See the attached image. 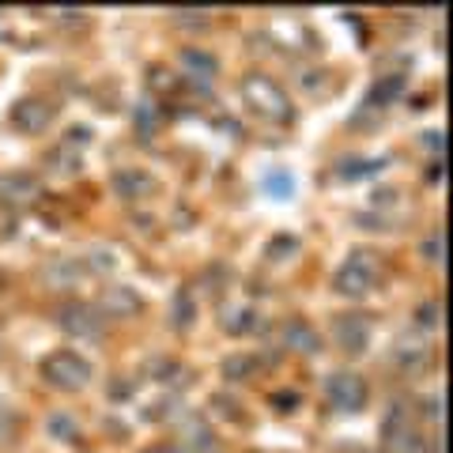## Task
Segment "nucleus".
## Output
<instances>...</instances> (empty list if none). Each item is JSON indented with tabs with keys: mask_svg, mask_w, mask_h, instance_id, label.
<instances>
[{
	"mask_svg": "<svg viewBox=\"0 0 453 453\" xmlns=\"http://www.w3.org/2000/svg\"><path fill=\"white\" fill-rule=\"evenodd\" d=\"M103 306L110 310V314H136V310H140V295L133 288H106Z\"/></svg>",
	"mask_w": 453,
	"mask_h": 453,
	"instance_id": "nucleus-7",
	"label": "nucleus"
},
{
	"mask_svg": "<svg viewBox=\"0 0 453 453\" xmlns=\"http://www.w3.org/2000/svg\"><path fill=\"white\" fill-rule=\"evenodd\" d=\"M288 340H291V344H299L303 351H318V333L310 329V325H303V321L288 325Z\"/></svg>",
	"mask_w": 453,
	"mask_h": 453,
	"instance_id": "nucleus-11",
	"label": "nucleus"
},
{
	"mask_svg": "<svg viewBox=\"0 0 453 453\" xmlns=\"http://www.w3.org/2000/svg\"><path fill=\"white\" fill-rule=\"evenodd\" d=\"M242 98L257 113H265V118H273V121H288L291 118V98L283 95V88L273 76H246L242 80Z\"/></svg>",
	"mask_w": 453,
	"mask_h": 453,
	"instance_id": "nucleus-1",
	"label": "nucleus"
},
{
	"mask_svg": "<svg viewBox=\"0 0 453 453\" xmlns=\"http://www.w3.org/2000/svg\"><path fill=\"white\" fill-rule=\"evenodd\" d=\"M268 189H276L280 196H288L291 193V174H276V178L268 174Z\"/></svg>",
	"mask_w": 453,
	"mask_h": 453,
	"instance_id": "nucleus-12",
	"label": "nucleus"
},
{
	"mask_svg": "<svg viewBox=\"0 0 453 453\" xmlns=\"http://www.w3.org/2000/svg\"><path fill=\"white\" fill-rule=\"evenodd\" d=\"M378 261L374 253H351V257L336 268V291L340 295H366L378 283Z\"/></svg>",
	"mask_w": 453,
	"mask_h": 453,
	"instance_id": "nucleus-2",
	"label": "nucleus"
},
{
	"mask_svg": "<svg viewBox=\"0 0 453 453\" xmlns=\"http://www.w3.org/2000/svg\"><path fill=\"white\" fill-rule=\"evenodd\" d=\"M57 325L73 336H103V321H98L95 310L83 306V303H65L57 310Z\"/></svg>",
	"mask_w": 453,
	"mask_h": 453,
	"instance_id": "nucleus-4",
	"label": "nucleus"
},
{
	"mask_svg": "<svg viewBox=\"0 0 453 453\" xmlns=\"http://www.w3.org/2000/svg\"><path fill=\"white\" fill-rule=\"evenodd\" d=\"M336 336H340V344H344V348L359 351V348L366 344V321H363V318H356V314H348L344 321L336 325Z\"/></svg>",
	"mask_w": 453,
	"mask_h": 453,
	"instance_id": "nucleus-8",
	"label": "nucleus"
},
{
	"mask_svg": "<svg viewBox=\"0 0 453 453\" xmlns=\"http://www.w3.org/2000/svg\"><path fill=\"white\" fill-rule=\"evenodd\" d=\"M42 374H46L53 386H61V389H83L88 386V378H91V363L83 356H76V351H61V356L46 359Z\"/></svg>",
	"mask_w": 453,
	"mask_h": 453,
	"instance_id": "nucleus-3",
	"label": "nucleus"
},
{
	"mask_svg": "<svg viewBox=\"0 0 453 453\" xmlns=\"http://www.w3.org/2000/svg\"><path fill=\"white\" fill-rule=\"evenodd\" d=\"M329 401L340 408V412H356L366 401V386L359 374H333L329 378Z\"/></svg>",
	"mask_w": 453,
	"mask_h": 453,
	"instance_id": "nucleus-5",
	"label": "nucleus"
},
{
	"mask_svg": "<svg viewBox=\"0 0 453 453\" xmlns=\"http://www.w3.org/2000/svg\"><path fill=\"white\" fill-rule=\"evenodd\" d=\"M155 453H181V449H155Z\"/></svg>",
	"mask_w": 453,
	"mask_h": 453,
	"instance_id": "nucleus-13",
	"label": "nucleus"
},
{
	"mask_svg": "<svg viewBox=\"0 0 453 453\" xmlns=\"http://www.w3.org/2000/svg\"><path fill=\"white\" fill-rule=\"evenodd\" d=\"M113 189H118L121 196H129V201H140V196H148L155 189V181L144 174V170H121L118 178H113Z\"/></svg>",
	"mask_w": 453,
	"mask_h": 453,
	"instance_id": "nucleus-6",
	"label": "nucleus"
},
{
	"mask_svg": "<svg viewBox=\"0 0 453 453\" xmlns=\"http://www.w3.org/2000/svg\"><path fill=\"white\" fill-rule=\"evenodd\" d=\"M393 356L401 359V363H423V359H427V344H423V340L404 336L401 344H396V351H393Z\"/></svg>",
	"mask_w": 453,
	"mask_h": 453,
	"instance_id": "nucleus-10",
	"label": "nucleus"
},
{
	"mask_svg": "<svg viewBox=\"0 0 453 453\" xmlns=\"http://www.w3.org/2000/svg\"><path fill=\"white\" fill-rule=\"evenodd\" d=\"M46 121H50V106H42V103H19L16 106V125L19 129H42Z\"/></svg>",
	"mask_w": 453,
	"mask_h": 453,
	"instance_id": "nucleus-9",
	"label": "nucleus"
}]
</instances>
